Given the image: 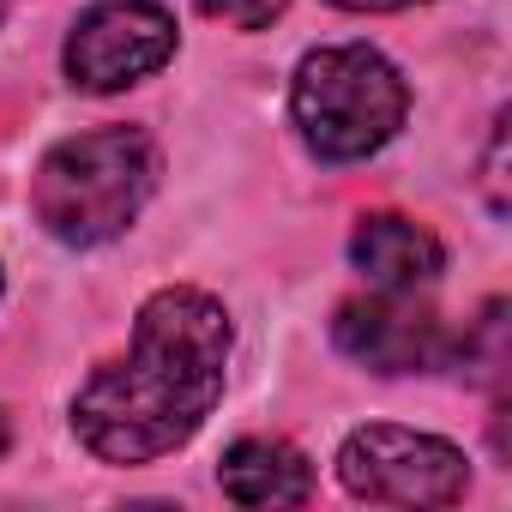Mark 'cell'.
I'll return each mask as SVG.
<instances>
[{
  "label": "cell",
  "instance_id": "1",
  "mask_svg": "<svg viewBox=\"0 0 512 512\" xmlns=\"http://www.w3.org/2000/svg\"><path fill=\"white\" fill-rule=\"evenodd\" d=\"M235 326L217 296L169 284L139 308L127 362L91 374L73 398V434L103 464H151L199 434L223 398Z\"/></svg>",
  "mask_w": 512,
  "mask_h": 512
},
{
  "label": "cell",
  "instance_id": "2",
  "mask_svg": "<svg viewBox=\"0 0 512 512\" xmlns=\"http://www.w3.org/2000/svg\"><path fill=\"white\" fill-rule=\"evenodd\" d=\"M157 187V145L139 127H97L61 139L31 175L37 223L67 247H103L145 211Z\"/></svg>",
  "mask_w": 512,
  "mask_h": 512
},
{
  "label": "cell",
  "instance_id": "3",
  "mask_svg": "<svg viewBox=\"0 0 512 512\" xmlns=\"http://www.w3.org/2000/svg\"><path fill=\"white\" fill-rule=\"evenodd\" d=\"M410 91L398 67L368 43H332L302 55L290 85V115L320 163H356L374 157L404 127Z\"/></svg>",
  "mask_w": 512,
  "mask_h": 512
},
{
  "label": "cell",
  "instance_id": "4",
  "mask_svg": "<svg viewBox=\"0 0 512 512\" xmlns=\"http://www.w3.org/2000/svg\"><path fill=\"white\" fill-rule=\"evenodd\" d=\"M338 482L374 506H452L470 488V464L452 440L398 422H368L338 452Z\"/></svg>",
  "mask_w": 512,
  "mask_h": 512
},
{
  "label": "cell",
  "instance_id": "5",
  "mask_svg": "<svg viewBox=\"0 0 512 512\" xmlns=\"http://www.w3.org/2000/svg\"><path fill=\"white\" fill-rule=\"evenodd\" d=\"M169 55H175V19L157 0H97V7L79 13L73 37L61 49L67 79L97 97L151 79Z\"/></svg>",
  "mask_w": 512,
  "mask_h": 512
},
{
  "label": "cell",
  "instance_id": "6",
  "mask_svg": "<svg viewBox=\"0 0 512 512\" xmlns=\"http://www.w3.org/2000/svg\"><path fill=\"white\" fill-rule=\"evenodd\" d=\"M332 338L350 362H362L374 374H422L452 356L446 326L428 308H410L404 296H386V290L368 302H344L332 320Z\"/></svg>",
  "mask_w": 512,
  "mask_h": 512
},
{
  "label": "cell",
  "instance_id": "7",
  "mask_svg": "<svg viewBox=\"0 0 512 512\" xmlns=\"http://www.w3.org/2000/svg\"><path fill=\"white\" fill-rule=\"evenodd\" d=\"M350 266H356L374 290H386V296H416L422 284L440 278L446 247H440V235H434L428 223L374 211V217H362L356 235H350Z\"/></svg>",
  "mask_w": 512,
  "mask_h": 512
},
{
  "label": "cell",
  "instance_id": "8",
  "mask_svg": "<svg viewBox=\"0 0 512 512\" xmlns=\"http://www.w3.org/2000/svg\"><path fill=\"white\" fill-rule=\"evenodd\" d=\"M217 482L235 506H302L314 494V464L290 440H260L247 434L223 452Z\"/></svg>",
  "mask_w": 512,
  "mask_h": 512
},
{
  "label": "cell",
  "instance_id": "9",
  "mask_svg": "<svg viewBox=\"0 0 512 512\" xmlns=\"http://www.w3.org/2000/svg\"><path fill=\"white\" fill-rule=\"evenodd\" d=\"M284 7H290V0H199L205 19H223V25H235V31H266Z\"/></svg>",
  "mask_w": 512,
  "mask_h": 512
},
{
  "label": "cell",
  "instance_id": "10",
  "mask_svg": "<svg viewBox=\"0 0 512 512\" xmlns=\"http://www.w3.org/2000/svg\"><path fill=\"white\" fill-rule=\"evenodd\" d=\"M500 163H506V121L494 127V145H488V205L506 211V193H500Z\"/></svg>",
  "mask_w": 512,
  "mask_h": 512
},
{
  "label": "cell",
  "instance_id": "11",
  "mask_svg": "<svg viewBox=\"0 0 512 512\" xmlns=\"http://www.w3.org/2000/svg\"><path fill=\"white\" fill-rule=\"evenodd\" d=\"M332 7H350V13H398V7H416V0H332Z\"/></svg>",
  "mask_w": 512,
  "mask_h": 512
},
{
  "label": "cell",
  "instance_id": "12",
  "mask_svg": "<svg viewBox=\"0 0 512 512\" xmlns=\"http://www.w3.org/2000/svg\"><path fill=\"white\" fill-rule=\"evenodd\" d=\"M13 446V428H7V416H0V452H7Z\"/></svg>",
  "mask_w": 512,
  "mask_h": 512
}]
</instances>
